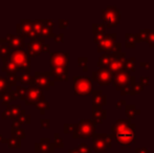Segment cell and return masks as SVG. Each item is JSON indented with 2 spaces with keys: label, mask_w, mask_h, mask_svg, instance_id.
I'll return each instance as SVG.
<instances>
[{
  "label": "cell",
  "mask_w": 154,
  "mask_h": 153,
  "mask_svg": "<svg viewBox=\"0 0 154 153\" xmlns=\"http://www.w3.org/2000/svg\"><path fill=\"white\" fill-rule=\"evenodd\" d=\"M112 139H116L121 146L130 147L136 142L135 125L131 124L129 120H119L112 126Z\"/></svg>",
  "instance_id": "1"
},
{
  "label": "cell",
  "mask_w": 154,
  "mask_h": 153,
  "mask_svg": "<svg viewBox=\"0 0 154 153\" xmlns=\"http://www.w3.org/2000/svg\"><path fill=\"white\" fill-rule=\"evenodd\" d=\"M95 131V123L91 120H82L75 125V128L73 130V137L79 139H89L93 135Z\"/></svg>",
  "instance_id": "2"
},
{
  "label": "cell",
  "mask_w": 154,
  "mask_h": 153,
  "mask_svg": "<svg viewBox=\"0 0 154 153\" xmlns=\"http://www.w3.org/2000/svg\"><path fill=\"white\" fill-rule=\"evenodd\" d=\"M102 17H103L104 23L107 29L114 27L120 23L121 20V12L116 8V6L109 5L106 8H104L102 12Z\"/></svg>",
  "instance_id": "3"
},
{
  "label": "cell",
  "mask_w": 154,
  "mask_h": 153,
  "mask_svg": "<svg viewBox=\"0 0 154 153\" xmlns=\"http://www.w3.org/2000/svg\"><path fill=\"white\" fill-rule=\"evenodd\" d=\"M73 89L78 96H88L92 92L91 79L88 77L73 78Z\"/></svg>",
  "instance_id": "4"
},
{
  "label": "cell",
  "mask_w": 154,
  "mask_h": 153,
  "mask_svg": "<svg viewBox=\"0 0 154 153\" xmlns=\"http://www.w3.org/2000/svg\"><path fill=\"white\" fill-rule=\"evenodd\" d=\"M10 60L18 67V69L29 70V58L26 51L22 49H15L11 53Z\"/></svg>",
  "instance_id": "5"
},
{
  "label": "cell",
  "mask_w": 154,
  "mask_h": 153,
  "mask_svg": "<svg viewBox=\"0 0 154 153\" xmlns=\"http://www.w3.org/2000/svg\"><path fill=\"white\" fill-rule=\"evenodd\" d=\"M126 59V53L124 51H116L110 54V62L108 65V70L110 74H118L119 72L124 69V61Z\"/></svg>",
  "instance_id": "6"
},
{
  "label": "cell",
  "mask_w": 154,
  "mask_h": 153,
  "mask_svg": "<svg viewBox=\"0 0 154 153\" xmlns=\"http://www.w3.org/2000/svg\"><path fill=\"white\" fill-rule=\"evenodd\" d=\"M116 34L112 33L109 35H105L103 37L101 41L97 43V50L99 53L101 51H105V54H111L113 51V47L116 44Z\"/></svg>",
  "instance_id": "7"
},
{
  "label": "cell",
  "mask_w": 154,
  "mask_h": 153,
  "mask_svg": "<svg viewBox=\"0 0 154 153\" xmlns=\"http://www.w3.org/2000/svg\"><path fill=\"white\" fill-rule=\"evenodd\" d=\"M27 55H29L31 57H35L38 56L39 54H41L43 50L46 51L48 50L49 46L48 45H44V40L41 38H34L31 42L27 44Z\"/></svg>",
  "instance_id": "8"
},
{
  "label": "cell",
  "mask_w": 154,
  "mask_h": 153,
  "mask_svg": "<svg viewBox=\"0 0 154 153\" xmlns=\"http://www.w3.org/2000/svg\"><path fill=\"white\" fill-rule=\"evenodd\" d=\"M129 79H130V72L128 70H121L118 74L112 76V82L111 84L116 88L118 90L122 89L123 87L129 85Z\"/></svg>",
  "instance_id": "9"
},
{
  "label": "cell",
  "mask_w": 154,
  "mask_h": 153,
  "mask_svg": "<svg viewBox=\"0 0 154 153\" xmlns=\"http://www.w3.org/2000/svg\"><path fill=\"white\" fill-rule=\"evenodd\" d=\"M51 69L64 68L68 65V54L67 53H53L51 55Z\"/></svg>",
  "instance_id": "10"
},
{
  "label": "cell",
  "mask_w": 154,
  "mask_h": 153,
  "mask_svg": "<svg viewBox=\"0 0 154 153\" xmlns=\"http://www.w3.org/2000/svg\"><path fill=\"white\" fill-rule=\"evenodd\" d=\"M92 79L100 85H110L112 82V75L108 69H97L92 72Z\"/></svg>",
  "instance_id": "11"
},
{
  "label": "cell",
  "mask_w": 154,
  "mask_h": 153,
  "mask_svg": "<svg viewBox=\"0 0 154 153\" xmlns=\"http://www.w3.org/2000/svg\"><path fill=\"white\" fill-rule=\"evenodd\" d=\"M49 72H44V74H40L37 72V76L35 77V84L36 87H40L43 89H48L49 86L54 85V82L49 80Z\"/></svg>",
  "instance_id": "12"
},
{
  "label": "cell",
  "mask_w": 154,
  "mask_h": 153,
  "mask_svg": "<svg viewBox=\"0 0 154 153\" xmlns=\"http://www.w3.org/2000/svg\"><path fill=\"white\" fill-rule=\"evenodd\" d=\"M92 105L93 109H102V106L107 104V96L103 93L102 90H94L92 91Z\"/></svg>",
  "instance_id": "13"
},
{
  "label": "cell",
  "mask_w": 154,
  "mask_h": 153,
  "mask_svg": "<svg viewBox=\"0 0 154 153\" xmlns=\"http://www.w3.org/2000/svg\"><path fill=\"white\" fill-rule=\"evenodd\" d=\"M92 137H93L92 149L97 153L105 152L106 147H105V143H104L105 133H93Z\"/></svg>",
  "instance_id": "14"
},
{
  "label": "cell",
  "mask_w": 154,
  "mask_h": 153,
  "mask_svg": "<svg viewBox=\"0 0 154 153\" xmlns=\"http://www.w3.org/2000/svg\"><path fill=\"white\" fill-rule=\"evenodd\" d=\"M41 96H42L41 90L39 89L38 87H36V86H31V87L29 88V90H27V96H26V99H25V103H26L27 105L36 104Z\"/></svg>",
  "instance_id": "15"
},
{
  "label": "cell",
  "mask_w": 154,
  "mask_h": 153,
  "mask_svg": "<svg viewBox=\"0 0 154 153\" xmlns=\"http://www.w3.org/2000/svg\"><path fill=\"white\" fill-rule=\"evenodd\" d=\"M17 32L18 34H23L27 37H34V29H32V24L31 20H22L21 24L17 26Z\"/></svg>",
  "instance_id": "16"
},
{
  "label": "cell",
  "mask_w": 154,
  "mask_h": 153,
  "mask_svg": "<svg viewBox=\"0 0 154 153\" xmlns=\"http://www.w3.org/2000/svg\"><path fill=\"white\" fill-rule=\"evenodd\" d=\"M93 40L95 43H99L100 41L103 39V37L105 36V31H106V26L103 23H94L93 24Z\"/></svg>",
  "instance_id": "17"
},
{
  "label": "cell",
  "mask_w": 154,
  "mask_h": 153,
  "mask_svg": "<svg viewBox=\"0 0 154 153\" xmlns=\"http://www.w3.org/2000/svg\"><path fill=\"white\" fill-rule=\"evenodd\" d=\"M93 122L97 124H102L105 118H107V110L105 109H93L92 111Z\"/></svg>",
  "instance_id": "18"
},
{
  "label": "cell",
  "mask_w": 154,
  "mask_h": 153,
  "mask_svg": "<svg viewBox=\"0 0 154 153\" xmlns=\"http://www.w3.org/2000/svg\"><path fill=\"white\" fill-rule=\"evenodd\" d=\"M129 85H130V87H131V96H135V94L140 93V92L143 91V89H144V86L140 83L136 82V78L134 76L130 77Z\"/></svg>",
  "instance_id": "19"
},
{
  "label": "cell",
  "mask_w": 154,
  "mask_h": 153,
  "mask_svg": "<svg viewBox=\"0 0 154 153\" xmlns=\"http://www.w3.org/2000/svg\"><path fill=\"white\" fill-rule=\"evenodd\" d=\"M125 112L129 121L134 120V118H136V116L140 115V110H138V109L136 108L135 105H126Z\"/></svg>",
  "instance_id": "20"
},
{
  "label": "cell",
  "mask_w": 154,
  "mask_h": 153,
  "mask_svg": "<svg viewBox=\"0 0 154 153\" xmlns=\"http://www.w3.org/2000/svg\"><path fill=\"white\" fill-rule=\"evenodd\" d=\"M138 42H140V40H138L136 34H131V33L126 34L125 45H126V47H127V48H134Z\"/></svg>",
  "instance_id": "21"
},
{
  "label": "cell",
  "mask_w": 154,
  "mask_h": 153,
  "mask_svg": "<svg viewBox=\"0 0 154 153\" xmlns=\"http://www.w3.org/2000/svg\"><path fill=\"white\" fill-rule=\"evenodd\" d=\"M8 44L11 45V46L13 47H16L17 49H20V47L24 46V42H23V39L22 37H20V36H8Z\"/></svg>",
  "instance_id": "22"
},
{
  "label": "cell",
  "mask_w": 154,
  "mask_h": 153,
  "mask_svg": "<svg viewBox=\"0 0 154 153\" xmlns=\"http://www.w3.org/2000/svg\"><path fill=\"white\" fill-rule=\"evenodd\" d=\"M19 110H20V106L16 105V106H11L6 109L3 112V118H14L19 115Z\"/></svg>",
  "instance_id": "23"
},
{
  "label": "cell",
  "mask_w": 154,
  "mask_h": 153,
  "mask_svg": "<svg viewBox=\"0 0 154 153\" xmlns=\"http://www.w3.org/2000/svg\"><path fill=\"white\" fill-rule=\"evenodd\" d=\"M110 62V54H104L99 58L97 67L99 69H108V65Z\"/></svg>",
  "instance_id": "24"
},
{
  "label": "cell",
  "mask_w": 154,
  "mask_h": 153,
  "mask_svg": "<svg viewBox=\"0 0 154 153\" xmlns=\"http://www.w3.org/2000/svg\"><path fill=\"white\" fill-rule=\"evenodd\" d=\"M124 69L128 72L135 70V58H126L124 61Z\"/></svg>",
  "instance_id": "25"
},
{
  "label": "cell",
  "mask_w": 154,
  "mask_h": 153,
  "mask_svg": "<svg viewBox=\"0 0 154 153\" xmlns=\"http://www.w3.org/2000/svg\"><path fill=\"white\" fill-rule=\"evenodd\" d=\"M3 70L8 72V74H12V72H16L17 70H18V67H17V66L15 65V64L13 63L10 59H8V61L4 59V68H3Z\"/></svg>",
  "instance_id": "26"
},
{
  "label": "cell",
  "mask_w": 154,
  "mask_h": 153,
  "mask_svg": "<svg viewBox=\"0 0 154 153\" xmlns=\"http://www.w3.org/2000/svg\"><path fill=\"white\" fill-rule=\"evenodd\" d=\"M8 50H10V48H8V46L6 40H4V39L0 40V56L5 57V56L10 55V51Z\"/></svg>",
  "instance_id": "27"
},
{
  "label": "cell",
  "mask_w": 154,
  "mask_h": 153,
  "mask_svg": "<svg viewBox=\"0 0 154 153\" xmlns=\"http://www.w3.org/2000/svg\"><path fill=\"white\" fill-rule=\"evenodd\" d=\"M150 32H151V29H142L138 34H136L140 42V41H142V42H148V38H149V35H150Z\"/></svg>",
  "instance_id": "28"
},
{
  "label": "cell",
  "mask_w": 154,
  "mask_h": 153,
  "mask_svg": "<svg viewBox=\"0 0 154 153\" xmlns=\"http://www.w3.org/2000/svg\"><path fill=\"white\" fill-rule=\"evenodd\" d=\"M36 106L41 112H44V109H48L49 108V105L46 101L44 100V96H41L40 99L38 100V102L36 103Z\"/></svg>",
  "instance_id": "29"
},
{
  "label": "cell",
  "mask_w": 154,
  "mask_h": 153,
  "mask_svg": "<svg viewBox=\"0 0 154 153\" xmlns=\"http://www.w3.org/2000/svg\"><path fill=\"white\" fill-rule=\"evenodd\" d=\"M14 98H15V93L13 91L5 92V93L2 96V103H3V104H8L11 101H13Z\"/></svg>",
  "instance_id": "30"
},
{
  "label": "cell",
  "mask_w": 154,
  "mask_h": 153,
  "mask_svg": "<svg viewBox=\"0 0 154 153\" xmlns=\"http://www.w3.org/2000/svg\"><path fill=\"white\" fill-rule=\"evenodd\" d=\"M17 96H18L19 98L25 100V99H26V96H27V89L24 87H22V86H18V87H17Z\"/></svg>",
  "instance_id": "31"
},
{
  "label": "cell",
  "mask_w": 154,
  "mask_h": 153,
  "mask_svg": "<svg viewBox=\"0 0 154 153\" xmlns=\"http://www.w3.org/2000/svg\"><path fill=\"white\" fill-rule=\"evenodd\" d=\"M8 82L3 78H0V96H3L5 93V90L8 89Z\"/></svg>",
  "instance_id": "32"
},
{
  "label": "cell",
  "mask_w": 154,
  "mask_h": 153,
  "mask_svg": "<svg viewBox=\"0 0 154 153\" xmlns=\"http://www.w3.org/2000/svg\"><path fill=\"white\" fill-rule=\"evenodd\" d=\"M104 143H105V147L106 149H109L112 146V136L109 134H105V137H104Z\"/></svg>",
  "instance_id": "33"
},
{
  "label": "cell",
  "mask_w": 154,
  "mask_h": 153,
  "mask_svg": "<svg viewBox=\"0 0 154 153\" xmlns=\"http://www.w3.org/2000/svg\"><path fill=\"white\" fill-rule=\"evenodd\" d=\"M78 61H79V65L83 67L84 72H87V65H86V64H87V61H88L87 58H86V57H82V58L80 57Z\"/></svg>",
  "instance_id": "34"
},
{
  "label": "cell",
  "mask_w": 154,
  "mask_h": 153,
  "mask_svg": "<svg viewBox=\"0 0 154 153\" xmlns=\"http://www.w3.org/2000/svg\"><path fill=\"white\" fill-rule=\"evenodd\" d=\"M79 151L81 152V153H92L91 152V150L89 149V147H88L86 144H81V145L79 146Z\"/></svg>",
  "instance_id": "35"
},
{
  "label": "cell",
  "mask_w": 154,
  "mask_h": 153,
  "mask_svg": "<svg viewBox=\"0 0 154 153\" xmlns=\"http://www.w3.org/2000/svg\"><path fill=\"white\" fill-rule=\"evenodd\" d=\"M121 94H122V96H126V94L131 96V87H130V85H127V86H125V87H123L122 89H121Z\"/></svg>",
  "instance_id": "36"
},
{
  "label": "cell",
  "mask_w": 154,
  "mask_h": 153,
  "mask_svg": "<svg viewBox=\"0 0 154 153\" xmlns=\"http://www.w3.org/2000/svg\"><path fill=\"white\" fill-rule=\"evenodd\" d=\"M27 116H29V115H25V112H24V111H22L21 115L18 116L20 123H22V124H25V123H27V124H29V118H27Z\"/></svg>",
  "instance_id": "37"
},
{
  "label": "cell",
  "mask_w": 154,
  "mask_h": 153,
  "mask_svg": "<svg viewBox=\"0 0 154 153\" xmlns=\"http://www.w3.org/2000/svg\"><path fill=\"white\" fill-rule=\"evenodd\" d=\"M148 43H149V46H150L151 48H153V46H154V31L150 32V35H149V38H148Z\"/></svg>",
  "instance_id": "38"
},
{
  "label": "cell",
  "mask_w": 154,
  "mask_h": 153,
  "mask_svg": "<svg viewBox=\"0 0 154 153\" xmlns=\"http://www.w3.org/2000/svg\"><path fill=\"white\" fill-rule=\"evenodd\" d=\"M140 84H142L143 86H147V85H149L150 78H149V77H140Z\"/></svg>",
  "instance_id": "39"
},
{
  "label": "cell",
  "mask_w": 154,
  "mask_h": 153,
  "mask_svg": "<svg viewBox=\"0 0 154 153\" xmlns=\"http://www.w3.org/2000/svg\"><path fill=\"white\" fill-rule=\"evenodd\" d=\"M20 80L23 82V83H25V82H26V83H29V82H31V76H29V74H23L22 76L20 77Z\"/></svg>",
  "instance_id": "40"
},
{
  "label": "cell",
  "mask_w": 154,
  "mask_h": 153,
  "mask_svg": "<svg viewBox=\"0 0 154 153\" xmlns=\"http://www.w3.org/2000/svg\"><path fill=\"white\" fill-rule=\"evenodd\" d=\"M55 139H56V141H55V145L57 146V147H59V148H62L63 147V143H62V139H59V136H58V134H56L55 135Z\"/></svg>",
  "instance_id": "41"
},
{
  "label": "cell",
  "mask_w": 154,
  "mask_h": 153,
  "mask_svg": "<svg viewBox=\"0 0 154 153\" xmlns=\"http://www.w3.org/2000/svg\"><path fill=\"white\" fill-rule=\"evenodd\" d=\"M75 128V125H65L64 131L65 132H69V131H73Z\"/></svg>",
  "instance_id": "42"
},
{
  "label": "cell",
  "mask_w": 154,
  "mask_h": 153,
  "mask_svg": "<svg viewBox=\"0 0 154 153\" xmlns=\"http://www.w3.org/2000/svg\"><path fill=\"white\" fill-rule=\"evenodd\" d=\"M136 153H150V150L147 148H136L135 149Z\"/></svg>",
  "instance_id": "43"
},
{
  "label": "cell",
  "mask_w": 154,
  "mask_h": 153,
  "mask_svg": "<svg viewBox=\"0 0 154 153\" xmlns=\"http://www.w3.org/2000/svg\"><path fill=\"white\" fill-rule=\"evenodd\" d=\"M60 23V27L61 29H65V27H67V25H68V20H63V19H61V20L59 21Z\"/></svg>",
  "instance_id": "44"
},
{
  "label": "cell",
  "mask_w": 154,
  "mask_h": 153,
  "mask_svg": "<svg viewBox=\"0 0 154 153\" xmlns=\"http://www.w3.org/2000/svg\"><path fill=\"white\" fill-rule=\"evenodd\" d=\"M126 101L125 100H120L118 103H116V108H122L123 106H126Z\"/></svg>",
  "instance_id": "45"
},
{
  "label": "cell",
  "mask_w": 154,
  "mask_h": 153,
  "mask_svg": "<svg viewBox=\"0 0 154 153\" xmlns=\"http://www.w3.org/2000/svg\"><path fill=\"white\" fill-rule=\"evenodd\" d=\"M140 66H143V67H144L146 70L150 69V63H149V62H144V61H143V62H140Z\"/></svg>",
  "instance_id": "46"
},
{
  "label": "cell",
  "mask_w": 154,
  "mask_h": 153,
  "mask_svg": "<svg viewBox=\"0 0 154 153\" xmlns=\"http://www.w3.org/2000/svg\"><path fill=\"white\" fill-rule=\"evenodd\" d=\"M63 37H64V36H63V34H59V35H57L55 37L56 42H62V41H63Z\"/></svg>",
  "instance_id": "47"
},
{
  "label": "cell",
  "mask_w": 154,
  "mask_h": 153,
  "mask_svg": "<svg viewBox=\"0 0 154 153\" xmlns=\"http://www.w3.org/2000/svg\"><path fill=\"white\" fill-rule=\"evenodd\" d=\"M69 153H81L79 151V149H70L69 150Z\"/></svg>",
  "instance_id": "48"
},
{
  "label": "cell",
  "mask_w": 154,
  "mask_h": 153,
  "mask_svg": "<svg viewBox=\"0 0 154 153\" xmlns=\"http://www.w3.org/2000/svg\"><path fill=\"white\" fill-rule=\"evenodd\" d=\"M153 49H154V46H153Z\"/></svg>",
  "instance_id": "49"
},
{
  "label": "cell",
  "mask_w": 154,
  "mask_h": 153,
  "mask_svg": "<svg viewBox=\"0 0 154 153\" xmlns=\"http://www.w3.org/2000/svg\"><path fill=\"white\" fill-rule=\"evenodd\" d=\"M113 153H114V152H113Z\"/></svg>",
  "instance_id": "50"
}]
</instances>
